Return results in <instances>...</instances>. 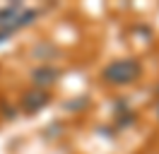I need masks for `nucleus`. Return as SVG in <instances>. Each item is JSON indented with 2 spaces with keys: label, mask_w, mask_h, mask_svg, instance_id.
<instances>
[{
  "label": "nucleus",
  "mask_w": 159,
  "mask_h": 154,
  "mask_svg": "<svg viewBox=\"0 0 159 154\" xmlns=\"http://www.w3.org/2000/svg\"><path fill=\"white\" fill-rule=\"evenodd\" d=\"M140 77H142V63L138 58H116L101 70V79L111 87H130Z\"/></svg>",
  "instance_id": "obj_1"
},
{
  "label": "nucleus",
  "mask_w": 159,
  "mask_h": 154,
  "mask_svg": "<svg viewBox=\"0 0 159 154\" xmlns=\"http://www.w3.org/2000/svg\"><path fill=\"white\" fill-rule=\"evenodd\" d=\"M48 104H51V94L48 92L31 87V89H27V92L20 96L17 108H20L22 113H27V116H34V113H39L41 108H46Z\"/></svg>",
  "instance_id": "obj_2"
},
{
  "label": "nucleus",
  "mask_w": 159,
  "mask_h": 154,
  "mask_svg": "<svg viewBox=\"0 0 159 154\" xmlns=\"http://www.w3.org/2000/svg\"><path fill=\"white\" fill-rule=\"evenodd\" d=\"M29 77H31V87L48 92V87H53L60 77H63V70H60L58 65H53V63H48V65H36L31 70Z\"/></svg>",
  "instance_id": "obj_3"
},
{
  "label": "nucleus",
  "mask_w": 159,
  "mask_h": 154,
  "mask_svg": "<svg viewBox=\"0 0 159 154\" xmlns=\"http://www.w3.org/2000/svg\"><path fill=\"white\" fill-rule=\"evenodd\" d=\"M22 10H24V5L17 2V0H12L10 5L0 7V31H10V34H15L12 27H15V19H17V15H20Z\"/></svg>",
  "instance_id": "obj_4"
},
{
  "label": "nucleus",
  "mask_w": 159,
  "mask_h": 154,
  "mask_svg": "<svg viewBox=\"0 0 159 154\" xmlns=\"http://www.w3.org/2000/svg\"><path fill=\"white\" fill-rule=\"evenodd\" d=\"M58 53H60V48L56 43H51V41H39V43H34V48H31V58L41 60L39 65H48V60H53Z\"/></svg>",
  "instance_id": "obj_5"
},
{
  "label": "nucleus",
  "mask_w": 159,
  "mask_h": 154,
  "mask_svg": "<svg viewBox=\"0 0 159 154\" xmlns=\"http://www.w3.org/2000/svg\"><path fill=\"white\" fill-rule=\"evenodd\" d=\"M36 17H39V10H34V7H24L20 15H17V19H15V27H12V31H20V29L31 27V24L36 22Z\"/></svg>",
  "instance_id": "obj_6"
},
{
  "label": "nucleus",
  "mask_w": 159,
  "mask_h": 154,
  "mask_svg": "<svg viewBox=\"0 0 159 154\" xmlns=\"http://www.w3.org/2000/svg\"><path fill=\"white\" fill-rule=\"evenodd\" d=\"M63 106L68 111H84V108H89V96H75V101H65Z\"/></svg>",
  "instance_id": "obj_7"
},
{
  "label": "nucleus",
  "mask_w": 159,
  "mask_h": 154,
  "mask_svg": "<svg viewBox=\"0 0 159 154\" xmlns=\"http://www.w3.org/2000/svg\"><path fill=\"white\" fill-rule=\"evenodd\" d=\"M130 125H135V113L133 111H128V113H123V116H116V128L118 130H125Z\"/></svg>",
  "instance_id": "obj_8"
},
{
  "label": "nucleus",
  "mask_w": 159,
  "mask_h": 154,
  "mask_svg": "<svg viewBox=\"0 0 159 154\" xmlns=\"http://www.w3.org/2000/svg\"><path fill=\"white\" fill-rule=\"evenodd\" d=\"M113 111H116V116H123V113H128V111H130V104H128V99H125V96H118V101L113 104Z\"/></svg>",
  "instance_id": "obj_9"
},
{
  "label": "nucleus",
  "mask_w": 159,
  "mask_h": 154,
  "mask_svg": "<svg viewBox=\"0 0 159 154\" xmlns=\"http://www.w3.org/2000/svg\"><path fill=\"white\" fill-rule=\"evenodd\" d=\"M0 111L5 113V118H7V120H15V118H17V106L7 104V101H2V104H0Z\"/></svg>",
  "instance_id": "obj_10"
},
{
  "label": "nucleus",
  "mask_w": 159,
  "mask_h": 154,
  "mask_svg": "<svg viewBox=\"0 0 159 154\" xmlns=\"http://www.w3.org/2000/svg\"><path fill=\"white\" fill-rule=\"evenodd\" d=\"M12 34L10 31H0V43H7V38H10Z\"/></svg>",
  "instance_id": "obj_11"
},
{
  "label": "nucleus",
  "mask_w": 159,
  "mask_h": 154,
  "mask_svg": "<svg viewBox=\"0 0 159 154\" xmlns=\"http://www.w3.org/2000/svg\"><path fill=\"white\" fill-rule=\"evenodd\" d=\"M157 118H159V101H157Z\"/></svg>",
  "instance_id": "obj_12"
}]
</instances>
